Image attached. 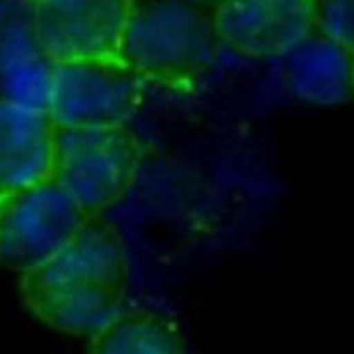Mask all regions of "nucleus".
Segmentation results:
<instances>
[{
  "label": "nucleus",
  "mask_w": 354,
  "mask_h": 354,
  "mask_svg": "<svg viewBox=\"0 0 354 354\" xmlns=\"http://www.w3.org/2000/svg\"><path fill=\"white\" fill-rule=\"evenodd\" d=\"M147 82L122 59L57 62L50 115L59 125H127L146 95Z\"/></svg>",
  "instance_id": "nucleus-5"
},
{
  "label": "nucleus",
  "mask_w": 354,
  "mask_h": 354,
  "mask_svg": "<svg viewBox=\"0 0 354 354\" xmlns=\"http://www.w3.org/2000/svg\"><path fill=\"white\" fill-rule=\"evenodd\" d=\"M192 2L201 3V6H212V7H214L216 3L219 2V0H192Z\"/></svg>",
  "instance_id": "nucleus-13"
},
{
  "label": "nucleus",
  "mask_w": 354,
  "mask_h": 354,
  "mask_svg": "<svg viewBox=\"0 0 354 354\" xmlns=\"http://www.w3.org/2000/svg\"><path fill=\"white\" fill-rule=\"evenodd\" d=\"M212 14L192 0H133L120 59L146 82L194 91L219 53Z\"/></svg>",
  "instance_id": "nucleus-2"
},
{
  "label": "nucleus",
  "mask_w": 354,
  "mask_h": 354,
  "mask_svg": "<svg viewBox=\"0 0 354 354\" xmlns=\"http://www.w3.org/2000/svg\"><path fill=\"white\" fill-rule=\"evenodd\" d=\"M286 57L288 79L301 100L324 106L351 101L354 46L312 30Z\"/></svg>",
  "instance_id": "nucleus-9"
},
{
  "label": "nucleus",
  "mask_w": 354,
  "mask_h": 354,
  "mask_svg": "<svg viewBox=\"0 0 354 354\" xmlns=\"http://www.w3.org/2000/svg\"><path fill=\"white\" fill-rule=\"evenodd\" d=\"M313 30L354 46V0H306Z\"/></svg>",
  "instance_id": "nucleus-12"
},
{
  "label": "nucleus",
  "mask_w": 354,
  "mask_h": 354,
  "mask_svg": "<svg viewBox=\"0 0 354 354\" xmlns=\"http://www.w3.org/2000/svg\"><path fill=\"white\" fill-rule=\"evenodd\" d=\"M88 339V351L93 354L185 353L178 325L161 313L142 308L122 306Z\"/></svg>",
  "instance_id": "nucleus-10"
},
{
  "label": "nucleus",
  "mask_w": 354,
  "mask_h": 354,
  "mask_svg": "<svg viewBox=\"0 0 354 354\" xmlns=\"http://www.w3.org/2000/svg\"><path fill=\"white\" fill-rule=\"evenodd\" d=\"M89 216L53 176L0 190V266L24 272L64 247Z\"/></svg>",
  "instance_id": "nucleus-4"
},
{
  "label": "nucleus",
  "mask_w": 354,
  "mask_h": 354,
  "mask_svg": "<svg viewBox=\"0 0 354 354\" xmlns=\"http://www.w3.org/2000/svg\"><path fill=\"white\" fill-rule=\"evenodd\" d=\"M142 142L127 125H59L52 176L88 216L103 214L130 192L142 165Z\"/></svg>",
  "instance_id": "nucleus-3"
},
{
  "label": "nucleus",
  "mask_w": 354,
  "mask_h": 354,
  "mask_svg": "<svg viewBox=\"0 0 354 354\" xmlns=\"http://www.w3.org/2000/svg\"><path fill=\"white\" fill-rule=\"evenodd\" d=\"M36 0H0V75L41 55L35 28Z\"/></svg>",
  "instance_id": "nucleus-11"
},
{
  "label": "nucleus",
  "mask_w": 354,
  "mask_h": 354,
  "mask_svg": "<svg viewBox=\"0 0 354 354\" xmlns=\"http://www.w3.org/2000/svg\"><path fill=\"white\" fill-rule=\"evenodd\" d=\"M212 23L221 45L250 59L286 57L313 30L306 0H219Z\"/></svg>",
  "instance_id": "nucleus-7"
},
{
  "label": "nucleus",
  "mask_w": 354,
  "mask_h": 354,
  "mask_svg": "<svg viewBox=\"0 0 354 354\" xmlns=\"http://www.w3.org/2000/svg\"><path fill=\"white\" fill-rule=\"evenodd\" d=\"M133 0H36L38 45L53 62L120 59Z\"/></svg>",
  "instance_id": "nucleus-6"
},
{
  "label": "nucleus",
  "mask_w": 354,
  "mask_h": 354,
  "mask_svg": "<svg viewBox=\"0 0 354 354\" xmlns=\"http://www.w3.org/2000/svg\"><path fill=\"white\" fill-rule=\"evenodd\" d=\"M21 274L23 301L39 322L89 337L124 306L127 247L113 223L89 216L64 247Z\"/></svg>",
  "instance_id": "nucleus-1"
},
{
  "label": "nucleus",
  "mask_w": 354,
  "mask_h": 354,
  "mask_svg": "<svg viewBox=\"0 0 354 354\" xmlns=\"http://www.w3.org/2000/svg\"><path fill=\"white\" fill-rule=\"evenodd\" d=\"M57 122L0 96V190L52 176Z\"/></svg>",
  "instance_id": "nucleus-8"
}]
</instances>
